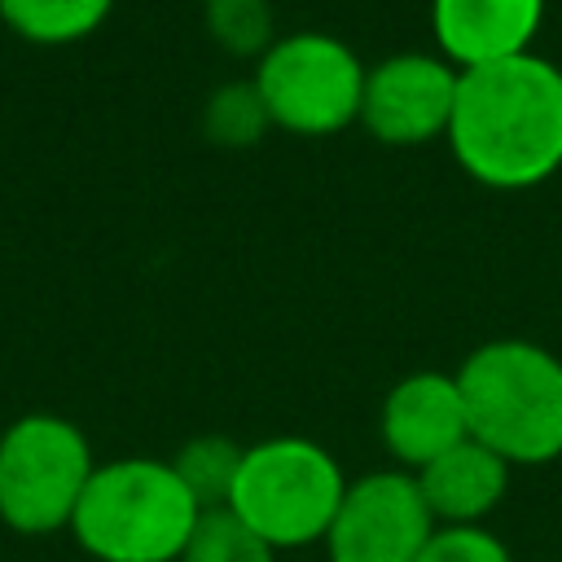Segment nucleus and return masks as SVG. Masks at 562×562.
Wrapping results in <instances>:
<instances>
[{"label": "nucleus", "instance_id": "1a4fd4ad", "mask_svg": "<svg viewBox=\"0 0 562 562\" xmlns=\"http://www.w3.org/2000/svg\"><path fill=\"white\" fill-rule=\"evenodd\" d=\"M378 435L391 461L408 474L470 439L465 426V400L457 386V373L443 369H413L404 373L378 408Z\"/></svg>", "mask_w": 562, "mask_h": 562}, {"label": "nucleus", "instance_id": "7ed1b4c3", "mask_svg": "<svg viewBox=\"0 0 562 562\" xmlns=\"http://www.w3.org/2000/svg\"><path fill=\"white\" fill-rule=\"evenodd\" d=\"M202 509L158 457L97 461L70 518L75 544L97 562H180Z\"/></svg>", "mask_w": 562, "mask_h": 562}, {"label": "nucleus", "instance_id": "9d476101", "mask_svg": "<svg viewBox=\"0 0 562 562\" xmlns=\"http://www.w3.org/2000/svg\"><path fill=\"white\" fill-rule=\"evenodd\" d=\"M540 22L544 0H430L435 48L457 70L531 53Z\"/></svg>", "mask_w": 562, "mask_h": 562}, {"label": "nucleus", "instance_id": "6e6552de", "mask_svg": "<svg viewBox=\"0 0 562 562\" xmlns=\"http://www.w3.org/2000/svg\"><path fill=\"white\" fill-rule=\"evenodd\" d=\"M461 70L439 53H391L364 70L360 127L391 145L413 149L448 136Z\"/></svg>", "mask_w": 562, "mask_h": 562}, {"label": "nucleus", "instance_id": "f8f14e48", "mask_svg": "<svg viewBox=\"0 0 562 562\" xmlns=\"http://www.w3.org/2000/svg\"><path fill=\"white\" fill-rule=\"evenodd\" d=\"M114 0H0V22L40 48H66L105 26Z\"/></svg>", "mask_w": 562, "mask_h": 562}, {"label": "nucleus", "instance_id": "423d86ee", "mask_svg": "<svg viewBox=\"0 0 562 562\" xmlns=\"http://www.w3.org/2000/svg\"><path fill=\"white\" fill-rule=\"evenodd\" d=\"M364 61L329 31H290L255 61V88L268 105L272 127L290 136H334L360 123Z\"/></svg>", "mask_w": 562, "mask_h": 562}, {"label": "nucleus", "instance_id": "4468645a", "mask_svg": "<svg viewBox=\"0 0 562 562\" xmlns=\"http://www.w3.org/2000/svg\"><path fill=\"white\" fill-rule=\"evenodd\" d=\"M202 132L220 149H250L272 132L268 105L255 88V79H228L220 83L202 105Z\"/></svg>", "mask_w": 562, "mask_h": 562}, {"label": "nucleus", "instance_id": "f3484780", "mask_svg": "<svg viewBox=\"0 0 562 562\" xmlns=\"http://www.w3.org/2000/svg\"><path fill=\"white\" fill-rule=\"evenodd\" d=\"M417 562H514V553L492 527H435Z\"/></svg>", "mask_w": 562, "mask_h": 562}, {"label": "nucleus", "instance_id": "2eb2a0df", "mask_svg": "<svg viewBox=\"0 0 562 562\" xmlns=\"http://www.w3.org/2000/svg\"><path fill=\"white\" fill-rule=\"evenodd\" d=\"M202 22H206V35L228 57H255L259 61L277 40L268 0H206Z\"/></svg>", "mask_w": 562, "mask_h": 562}, {"label": "nucleus", "instance_id": "f257e3e1", "mask_svg": "<svg viewBox=\"0 0 562 562\" xmlns=\"http://www.w3.org/2000/svg\"><path fill=\"white\" fill-rule=\"evenodd\" d=\"M443 140L483 189L518 193L544 184L562 171V66L522 53L461 70Z\"/></svg>", "mask_w": 562, "mask_h": 562}, {"label": "nucleus", "instance_id": "9b49d317", "mask_svg": "<svg viewBox=\"0 0 562 562\" xmlns=\"http://www.w3.org/2000/svg\"><path fill=\"white\" fill-rule=\"evenodd\" d=\"M509 479L514 465L501 461L479 439H461L457 448H448L443 457L417 470V487L439 527H483L501 509Z\"/></svg>", "mask_w": 562, "mask_h": 562}, {"label": "nucleus", "instance_id": "dca6fc26", "mask_svg": "<svg viewBox=\"0 0 562 562\" xmlns=\"http://www.w3.org/2000/svg\"><path fill=\"white\" fill-rule=\"evenodd\" d=\"M180 562H277V549L259 540L233 509H202Z\"/></svg>", "mask_w": 562, "mask_h": 562}, {"label": "nucleus", "instance_id": "f03ea898", "mask_svg": "<svg viewBox=\"0 0 562 562\" xmlns=\"http://www.w3.org/2000/svg\"><path fill=\"white\" fill-rule=\"evenodd\" d=\"M457 386L470 439L509 465H549L562 457V356L531 338L479 342Z\"/></svg>", "mask_w": 562, "mask_h": 562}, {"label": "nucleus", "instance_id": "20e7f679", "mask_svg": "<svg viewBox=\"0 0 562 562\" xmlns=\"http://www.w3.org/2000/svg\"><path fill=\"white\" fill-rule=\"evenodd\" d=\"M342 492L347 470L325 443L307 435H268L246 443L224 509H233L259 540L285 553L325 540Z\"/></svg>", "mask_w": 562, "mask_h": 562}, {"label": "nucleus", "instance_id": "ddd939ff", "mask_svg": "<svg viewBox=\"0 0 562 562\" xmlns=\"http://www.w3.org/2000/svg\"><path fill=\"white\" fill-rule=\"evenodd\" d=\"M241 452L246 448L228 435H193L171 457V470L180 474V483L189 487L198 509H224L233 496L237 470H241Z\"/></svg>", "mask_w": 562, "mask_h": 562}, {"label": "nucleus", "instance_id": "39448f33", "mask_svg": "<svg viewBox=\"0 0 562 562\" xmlns=\"http://www.w3.org/2000/svg\"><path fill=\"white\" fill-rule=\"evenodd\" d=\"M92 470V443L70 417L22 413L0 430V522L18 536L70 531Z\"/></svg>", "mask_w": 562, "mask_h": 562}, {"label": "nucleus", "instance_id": "0eeeda50", "mask_svg": "<svg viewBox=\"0 0 562 562\" xmlns=\"http://www.w3.org/2000/svg\"><path fill=\"white\" fill-rule=\"evenodd\" d=\"M435 527L439 522L417 487V474L386 465L347 479L321 544L329 562H417Z\"/></svg>", "mask_w": 562, "mask_h": 562}]
</instances>
